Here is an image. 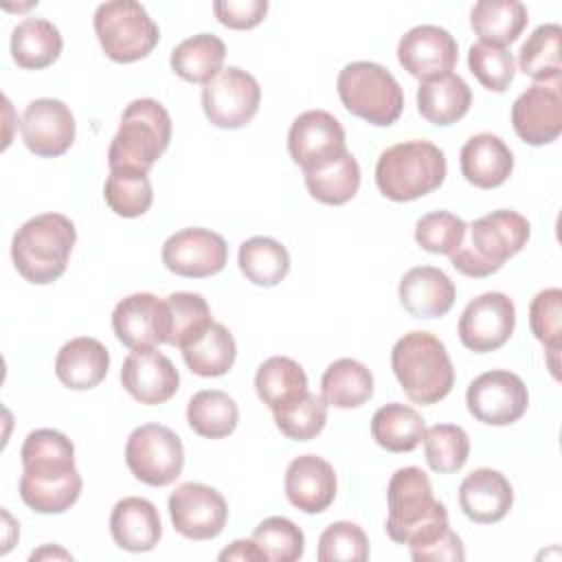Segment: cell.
Here are the masks:
<instances>
[{
	"mask_svg": "<svg viewBox=\"0 0 562 562\" xmlns=\"http://www.w3.org/2000/svg\"><path fill=\"white\" fill-rule=\"evenodd\" d=\"M20 457L24 472L29 474H64L75 470L72 441L53 428H37L29 432Z\"/></svg>",
	"mask_w": 562,
	"mask_h": 562,
	"instance_id": "38",
	"label": "cell"
},
{
	"mask_svg": "<svg viewBox=\"0 0 562 562\" xmlns=\"http://www.w3.org/2000/svg\"><path fill=\"white\" fill-rule=\"evenodd\" d=\"M261 103V88L257 79L237 68H222L202 88V110L206 119L220 130H237L252 121Z\"/></svg>",
	"mask_w": 562,
	"mask_h": 562,
	"instance_id": "10",
	"label": "cell"
},
{
	"mask_svg": "<svg viewBox=\"0 0 562 562\" xmlns=\"http://www.w3.org/2000/svg\"><path fill=\"white\" fill-rule=\"evenodd\" d=\"M75 241L77 231L70 217L61 213H40L15 231L11 259L24 281L46 285L66 272Z\"/></svg>",
	"mask_w": 562,
	"mask_h": 562,
	"instance_id": "3",
	"label": "cell"
},
{
	"mask_svg": "<svg viewBox=\"0 0 562 562\" xmlns=\"http://www.w3.org/2000/svg\"><path fill=\"white\" fill-rule=\"evenodd\" d=\"M529 20L518 0H479L470 13V26L485 44L505 46L518 40Z\"/></svg>",
	"mask_w": 562,
	"mask_h": 562,
	"instance_id": "32",
	"label": "cell"
},
{
	"mask_svg": "<svg viewBox=\"0 0 562 562\" xmlns=\"http://www.w3.org/2000/svg\"><path fill=\"white\" fill-rule=\"evenodd\" d=\"M222 562L226 560H266L261 549L255 544V540H235L217 555Z\"/></svg>",
	"mask_w": 562,
	"mask_h": 562,
	"instance_id": "52",
	"label": "cell"
},
{
	"mask_svg": "<svg viewBox=\"0 0 562 562\" xmlns=\"http://www.w3.org/2000/svg\"><path fill=\"white\" fill-rule=\"evenodd\" d=\"M110 533L114 542L125 551H151L162 536V525L156 505L143 496L121 498L110 516Z\"/></svg>",
	"mask_w": 562,
	"mask_h": 562,
	"instance_id": "25",
	"label": "cell"
},
{
	"mask_svg": "<svg viewBox=\"0 0 562 562\" xmlns=\"http://www.w3.org/2000/svg\"><path fill=\"white\" fill-rule=\"evenodd\" d=\"M468 66L476 81L492 92H505L516 75L514 55L505 46H494L485 42H476L470 46Z\"/></svg>",
	"mask_w": 562,
	"mask_h": 562,
	"instance_id": "46",
	"label": "cell"
},
{
	"mask_svg": "<svg viewBox=\"0 0 562 562\" xmlns=\"http://www.w3.org/2000/svg\"><path fill=\"white\" fill-rule=\"evenodd\" d=\"M283 487L288 501L296 509L305 514H321L334 503L338 481L329 461L316 454H303L290 461Z\"/></svg>",
	"mask_w": 562,
	"mask_h": 562,
	"instance_id": "21",
	"label": "cell"
},
{
	"mask_svg": "<svg viewBox=\"0 0 562 562\" xmlns=\"http://www.w3.org/2000/svg\"><path fill=\"white\" fill-rule=\"evenodd\" d=\"M81 474L75 470L64 474H29L20 476V498L37 514H61L70 509L81 494Z\"/></svg>",
	"mask_w": 562,
	"mask_h": 562,
	"instance_id": "30",
	"label": "cell"
},
{
	"mask_svg": "<svg viewBox=\"0 0 562 562\" xmlns=\"http://www.w3.org/2000/svg\"><path fill=\"white\" fill-rule=\"evenodd\" d=\"M465 404L474 419L487 426H509L527 413L529 393L516 373L494 369L470 382Z\"/></svg>",
	"mask_w": 562,
	"mask_h": 562,
	"instance_id": "11",
	"label": "cell"
},
{
	"mask_svg": "<svg viewBox=\"0 0 562 562\" xmlns=\"http://www.w3.org/2000/svg\"><path fill=\"white\" fill-rule=\"evenodd\" d=\"M562 48V29L560 24H540L522 42L518 50V68L536 81H555L560 79Z\"/></svg>",
	"mask_w": 562,
	"mask_h": 562,
	"instance_id": "40",
	"label": "cell"
},
{
	"mask_svg": "<svg viewBox=\"0 0 562 562\" xmlns=\"http://www.w3.org/2000/svg\"><path fill=\"white\" fill-rule=\"evenodd\" d=\"M512 125L520 140L540 147L562 132V83L536 81L512 105Z\"/></svg>",
	"mask_w": 562,
	"mask_h": 562,
	"instance_id": "16",
	"label": "cell"
},
{
	"mask_svg": "<svg viewBox=\"0 0 562 562\" xmlns=\"http://www.w3.org/2000/svg\"><path fill=\"white\" fill-rule=\"evenodd\" d=\"M226 57L224 42L213 33H198L182 40L169 57L171 70L189 83H209L222 72Z\"/></svg>",
	"mask_w": 562,
	"mask_h": 562,
	"instance_id": "31",
	"label": "cell"
},
{
	"mask_svg": "<svg viewBox=\"0 0 562 562\" xmlns=\"http://www.w3.org/2000/svg\"><path fill=\"white\" fill-rule=\"evenodd\" d=\"M213 13L220 24L237 31H246L257 26L266 13L268 2L266 0H217L213 2Z\"/></svg>",
	"mask_w": 562,
	"mask_h": 562,
	"instance_id": "50",
	"label": "cell"
},
{
	"mask_svg": "<svg viewBox=\"0 0 562 562\" xmlns=\"http://www.w3.org/2000/svg\"><path fill=\"white\" fill-rule=\"evenodd\" d=\"M468 224L448 211H432L417 220L415 224V241L422 250L432 255H452L463 237Z\"/></svg>",
	"mask_w": 562,
	"mask_h": 562,
	"instance_id": "47",
	"label": "cell"
},
{
	"mask_svg": "<svg viewBox=\"0 0 562 562\" xmlns=\"http://www.w3.org/2000/svg\"><path fill=\"white\" fill-rule=\"evenodd\" d=\"M187 367L202 378H220L228 373L235 362L237 345L233 334L217 321H213L200 336L187 342L182 349Z\"/></svg>",
	"mask_w": 562,
	"mask_h": 562,
	"instance_id": "35",
	"label": "cell"
},
{
	"mask_svg": "<svg viewBox=\"0 0 562 562\" xmlns=\"http://www.w3.org/2000/svg\"><path fill=\"white\" fill-rule=\"evenodd\" d=\"M162 263L169 272L187 279H204L224 270L228 246L209 228H182L162 244Z\"/></svg>",
	"mask_w": 562,
	"mask_h": 562,
	"instance_id": "15",
	"label": "cell"
},
{
	"mask_svg": "<svg viewBox=\"0 0 562 562\" xmlns=\"http://www.w3.org/2000/svg\"><path fill=\"white\" fill-rule=\"evenodd\" d=\"M125 463L145 485H171L184 468L180 437L162 424H143L132 430L125 443Z\"/></svg>",
	"mask_w": 562,
	"mask_h": 562,
	"instance_id": "9",
	"label": "cell"
},
{
	"mask_svg": "<svg viewBox=\"0 0 562 562\" xmlns=\"http://www.w3.org/2000/svg\"><path fill=\"white\" fill-rule=\"evenodd\" d=\"M422 443L428 468L439 474L461 470L470 454V437L457 424H435L426 428Z\"/></svg>",
	"mask_w": 562,
	"mask_h": 562,
	"instance_id": "43",
	"label": "cell"
},
{
	"mask_svg": "<svg viewBox=\"0 0 562 562\" xmlns=\"http://www.w3.org/2000/svg\"><path fill=\"white\" fill-rule=\"evenodd\" d=\"M112 329L130 349L162 345L171 334L169 305L149 292L130 294L116 303L112 312Z\"/></svg>",
	"mask_w": 562,
	"mask_h": 562,
	"instance_id": "17",
	"label": "cell"
},
{
	"mask_svg": "<svg viewBox=\"0 0 562 562\" xmlns=\"http://www.w3.org/2000/svg\"><path fill=\"white\" fill-rule=\"evenodd\" d=\"M303 176H305V187L310 195L316 202L331 204V206H340L349 202L360 187V165L351 151H345L331 165L316 171H307Z\"/></svg>",
	"mask_w": 562,
	"mask_h": 562,
	"instance_id": "39",
	"label": "cell"
},
{
	"mask_svg": "<svg viewBox=\"0 0 562 562\" xmlns=\"http://www.w3.org/2000/svg\"><path fill=\"white\" fill-rule=\"evenodd\" d=\"M123 389L140 404L169 402L180 384L178 369L156 347L132 349L121 369Z\"/></svg>",
	"mask_w": 562,
	"mask_h": 562,
	"instance_id": "20",
	"label": "cell"
},
{
	"mask_svg": "<svg viewBox=\"0 0 562 562\" xmlns=\"http://www.w3.org/2000/svg\"><path fill=\"white\" fill-rule=\"evenodd\" d=\"M391 367L406 397L422 406L441 402L454 386V367L446 345L430 331L404 334L393 345Z\"/></svg>",
	"mask_w": 562,
	"mask_h": 562,
	"instance_id": "4",
	"label": "cell"
},
{
	"mask_svg": "<svg viewBox=\"0 0 562 562\" xmlns=\"http://www.w3.org/2000/svg\"><path fill=\"white\" fill-rule=\"evenodd\" d=\"M470 105V86L459 75L448 72L435 79H426L417 88V110L432 125L448 127L461 121Z\"/></svg>",
	"mask_w": 562,
	"mask_h": 562,
	"instance_id": "27",
	"label": "cell"
},
{
	"mask_svg": "<svg viewBox=\"0 0 562 562\" xmlns=\"http://www.w3.org/2000/svg\"><path fill=\"white\" fill-rule=\"evenodd\" d=\"M529 235L531 226L525 215L498 209L468 224L461 246L448 257L461 274L483 279L501 270L509 257L518 255L527 246Z\"/></svg>",
	"mask_w": 562,
	"mask_h": 562,
	"instance_id": "2",
	"label": "cell"
},
{
	"mask_svg": "<svg viewBox=\"0 0 562 562\" xmlns=\"http://www.w3.org/2000/svg\"><path fill=\"white\" fill-rule=\"evenodd\" d=\"M75 130L77 125L70 108L50 97L31 101L20 121L24 145L42 158H57L66 154L75 143Z\"/></svg>",
	"mask_w": 562,
	"mask_h": 562,
	"instance_id": "18",
	"label": "cell"
},
{
	"mask_svg": "<svg viewBox=\"0 0 562 562\" xmlns=\"http://www.w3.org/2000/svg\"><path fill=\"white\" fill-rule=\"evenodd\" d=\"M529 325L533 336L544 345L547 364L555 380L558 373V356L562 349V292L560 288L540 290L529 305Z\"/></svg>",
	"mask_w": 562,
	"mask_h": 562,
	"instance_id": "41",
	"label": "cell"
},
{
	"mask_svg": "<svg viewBox=\"0 0 562 562\" xmlns=\"http://www.w3.org/2000/svg\"><path fill=\"white\" fill-rule=\"evenodd\" d=\"M237 263L241 274L261 288L281 283L290 272L288 248L272 237H250L239 246Z\"/></svg>",
	"mask_w": 562,
	"mask_h": 562,
	"instance_id": "36",
	"label": "cell"
},
{
	"mask_svg": "<svg viewBox=\"0 0 562 562\" xmlns=\"http://www.w3.org/2000/svg\"><path fill=\"white\" fill-rule=\"evenodd\" d=\"M446 154L430 140H404L384 149L375 165V184L393 202H411L441 187Z\"/></svg>",
	"mask_w": 562,
	"mask_h": 562,
	"instance_id": "5",
	"label": "cell"
},
{
	"mask_svg": "<svg viewBox=\"0 0 562 562\" xmlns=\"http://www.w3.org/2000/svg\"><path fill=\"white\" fill-rule=\"evenodd\" d=\"M516 327L514 301L503 292H485L472 299L459 316V338L474 353L503 347Z\"/></svg>",
	"mask_w": 562,
	"mask_h": 562,
	"instance_id": "14",
	"label": "cell"
},
{
	"mask_svg": "<svg viewBox=\"0 0 562 562\" xmlns=\"http://www.w3.org/2000/svg\"><path fill=\"white\" fill-rule=\"evenodd\" d=\"M336 90L349 114L375 127L393 125L404 110V92L395 77L375 61H351L336 79Z\"/></svg>",
	"mask_w": 562,
	"mask_h": 562,
	"instance_id": "7",
	"label": "cell"
},
{
	"mask_svg": "<svg viewBox=\"0 0 562 562\" xmlns=\"http://www.w3.org/2000/svg\"><path fill=\"white\" fill-rule=\"evenodd\" d=\"M457 57V40L437 24L413 26L397 44L400 66L419 81L448 75L454 68Z\"/></svg>",
	"mask_w": 562,
	"mask_h": 562,
	"instance_id": "19",
	"label": "cell"
},
{
	"mask_svg": "<svg viewBox=\"0 0 562 562\" xmlns=\"http://www.w3.org/2000/svg\"><path fill=\"white\" fill-rule=\"evenodd\" d=\"M400 303L415 318H441L450 312L457 288L435 266H415L400 281Z\"/></svg>",
	"mask_w": 562,
	"mask_h": 562,
	"instance_id": "23",
	"label": "cell"
},
{
	"mask_svg": "<svg viewBox=\"0 0 562 562\" xmlns=\"http://www.w3.org/2000/svg\"><path fill=\"white\" fill-rule=\"evenodd\" d=\"M316 558L321 562H364L369 558V538L356 522H331L318 538Z\"/></svg>",
	"mask_w": 562,
	"mask_h": 562,
	"instance_id": "48",
	"label": "cell"
},
{
	"mask_svg": "<svg viewBox=\"0 0 562 562\" xmlns=\"http://www.w3.org/2000/svg\"><path fill=\"white\" fill-rule=\"evenodd\" d=\"M426 432L424 417L406 404L391 402L380 406L371 417V435L375 443L389 452L415 450Z\"/></svg>",
	"mask_w": 562,
	"mask_h": 562,
	"instance_id": "33",
	"label": "cell"
},
{
	"mask_svg": "<svg viewBox=\"0 0 562 562\" xmlns=\"http://www.w3.org/2000/svg\"><path fill=\"white\" fill-rule=\"evenodd\" d=\"M165 301L171 314V334L167 345L182 349L213 323L209 303L198 292H173Z\"/></svg>",
	"mask_w": 562,
	"mask_h": 562,
	"instance_id": "44",
	"label": "cell"
},
{
	"mask_svg": "<svg viewBox=\"0 0 562 562\" xmlns=\"http://www.w3.org/2000/svg\"><path fill=\"white\" fill-rule=\"evenodd\" d=\"M92 24L103 53L116 64H132L147 57L160 40L158 24L134 0L99 4Z\"/></svg>",
	"mask_w": 562,
	"mask_h": 562,
	"instance_id": "8",
	"label": "cell"
},
{
	"mask_svg": "<svg viewBox=\"0 0 562 562\" xmlns=\"http://www.w3.org/2000/svg\"><path fill=\"white\" fill-rule=\"evenodd\" d=\"M386 533L393 542L417 547L448 525V509L432 496V485L422 468L406 465L393 472L386 487Z\"/></svg>",
	"mask_w": 562,
	"mask_h": 562,
	"instance_id": "1",
	"label": "cell"
},
{
	"mask_svg": "<svg viewBox=\"0 0 562 562\" xmlns=\"http://www.w3.org/2000/svg\"><path fill=\"white\" fill-rule=\"evenodd\" d=\"M461 173L479 189L501 187L514 171V154L496 134L481 132L461 147Z\"/></svg>",
	"mask_w": 562,
	"mask_h": 562,
	"instance_id": "24",
	"label": "cell"
},
{
	"mask_svg": "<svg viewBox=\"0 0 562 562\" xmlns=\"http://www.w3.org/2000/svg\"><path fill=\"white\" fill-rule=\"evenodd\" d=\"M255 391L272 413L290 408L310 393L303 367L288 356H272L257 369Z\"/></svg>",
	"mask_w": 562,
	"mask_h": 562,
	"instance_id": "28",
	"label": "cell"
},
{
	"mask_svg": "<svg viewBox=\"0 0 562 562\" xmlns=\"http://www.w3.org/2000/svg\"><path fill=\"white\" fill-rule=\"evenodd\" d=\"M371 395L373 375L362 362L353 358L334 360L321 378V397L327 406L358 408L371 400Z\"/></svg>",
	"mask_w": 562,
	"mask_h": 562,
	"instance_id": "34",
	"label": "cell"
},
{
	"mask_svg": "<svg viewBox=\"0 0 562 562\" xmlns=\"http://www.w3.org/2000/svg\"><path fill=\"white\" fill-rule=\"evenodd\" d=\"M288 151L303 173L323 169L347 151L345 130L334 114L325 110H307L290 125Z\"/></svg>",
	"mask_w": 562,
	"mask_h": 562,
	"instance_id": "12",
	"label": "cell"
},
{
	"mask_svg": "<svg viewBox=\"0 0 562 562\" xmlns=\"http://www.w3.org/2000/svg\"><path fill=\"white\" fill-rule=\"evenodd\" d=\"M171 140V116L156 99H134L108 149L110 169L149 171Z\"/></svg>",
	"mask_w": 562,
	"mask_h": 562,
	"instance_id": "6",
	"label": "cell"
},
{
	"mask_svg": "<svg viewBox=\"0 0 562 562\" xmlns=\"http://www.w3.org/2000/svg\"><path fill=\"white\" fill-rule=\"evenodd\" d=\"M255 544L270 562H296L305 551L303 531L285 516H270L252 531Z\"/></svg>",
	"mask_w": 562,
	"mask_h": 562,
	"instance_id": "45",
	"label": "cell"
},
{
	"mask_svg": "<svg viewBox=\"0 0 562 562\" xmlns=\"http://www.w3.org/2000/svg\"><path fill=\"white\" fill-rule=\"evenodd\" d=\"M272 415L281 435L294 441H310L325 428L327 404L321 395L307 393L303 400H299L290 408Z\"/></svg>",
	"mask_w": 562,
	"mask_h": 562,
	"instance_id": "49",
	"label": "cell"
},
{
	"mask_svg": "<svg viewBox=\"0 0 562 562\" xmlns=\"http://www.w3.org/2000/svg\"><path fill=\"white\" fill-rule=\"evenodd\" d=\"M110 369L108 349L90 336L68 340L55 358V373L59 382L72 391H88L99 386Z\"/></svg>",
	"mask_w": 562,
	"mask_h": 562,
	"instance_id": "26",
	"label": "cell"
},
{
	"mask_svg": "<svg viewBox=\"0 0 562 562\" xmlns=\"http://www.w3.org/2000/svg\"><path fill=\"white\" fill-rule=\"evenodd\" d=\"M169 518L173 529L189 540H211L222 533L228 505L224 496L204 483H180L169 501Z\"/></svg>",
	"mask_w": 562,
	"mask_h": 562,
	"instance_id": "13",
	"label": "cell"
},
{
	"mask_svg": "<svg viewBox=\"0 0 562 562\" xmlns=\"http://www.w3.org/2000/svg\"><path fill=\"white\" fill-rule=\"evenodd\" d=\"M59 29L44 18H26L11 33V57L24 70H42L61 53Z\"/></svg>",
	"mask_w": 562,
	"mask_h": 562,
	"instance_id": "29",
	"label": "cell"
},
{
	"mask_svg": "<svg viewBox=\"0 0 562 562\" xmlns=\"http://www.w3.org/2000/svg\"><path fill=\"white\" fill-rule=\"evenodd\" d=\"M411 558L415 562H441V560L461 562V560H465V549H463L461 538L448 527L441 533H437L435 538H430L417 547H411Z\"/></svg>",
	"mask_w": 562,
	"mask_h": 562,
	"instance_id": "51",
	"label": "cell"
},
{
	"mask_svg": "<svg viewBox=\"0 0 562 562\" xmlns=\"http://www.w3.org/2000/svg\"><path fill=\"white\" fill-rule=\"evenodd\" d=\"M105 204L121 217H140L154 202L149 176L136 169H110L103 184Z\"/></svg>",
	"mask_w": 562,
	"mask_h": 562,
	"instance_id": "42",
	"label": "cell"
},
{
	"mask_svg": "<svg viewBox=\"0 0 562 562\" xmlns=\"http://www.w3.org/2000/svg\"><path fill=\"white\" fill-rule=\"evenodd\" d=\"M514 503L512 483L492 468L470 472L459 485V505L463 514L479 525H492L507 516Z\"/></svg>",
	"mask_w": 562,
	"mask_h": 562,
	"instance_id": "22",
	"label": "cell"
},
{
	"mask_svg": "<svg viewBox=\"0 0 562 562\" xmlns=\"http://www.w3.org/2000/svg\"><path fill=\"white\" fill-rule=\"evenodd\" d=\"M46 555H61V558H70V553H66V551H61V549L50 551V547H46V549H42V551H35V553L31 555V560L35 562V560H42V558H46Z\"/></svg>",
	"mask_w": 562,
	"mask_h": 562,
	"instance_id": "53",
	"label": "cell"
},
{
	"mask_svg": "<svg viewBox=\"0 0 562 562\" xmlns=\"http://www.w3.org/2000/svg\"><path fill=\"white\" fill-rule=\"evenodd\" d=\"M187 422L191 430L204 439L228 437L239 422L235 400L217 389L198 391L187 404Z\"/></svg>",
	"mask_w": 562,
	"mask_h": 562,
	"instance_id": "37",
	"label": "cell"
}]
</instances>
